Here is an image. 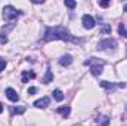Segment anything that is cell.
Segmentation results:
<instances>
[{
  "mask_svg": "<svg viewBox=\"0 0 127 126\" xmlns=\"http://www.w3.org/2000/svg\"><path fill=\"white\" fill-rule=\"evenodd\" d=\"M44 40L50 42V40H64V42H78V39H75L71 33L68 31L62 25H56V27H47L44 31Z\"/></svg>",
  "mask_w": 127,
  "mask_h": 126,
  "instance_id": "1",
  "label": "cell"
},
{
  "mask_svg": "<svg viewBox=\"0 0 127 126\" xmlns=\"http://www.w3.org/2000/svg\"><path fill=\"white\" fill-rule=\"evenodd\" d=\"M84 65L90 67V73L93 76H100L102 71H103V65L105 64L102 63V61H99L97 58H89V60L84 61Z\"/></svg>",
  "mask_w": 127,
  "mask_h": 126,
  "instance_id": "2",
  "label": "cell"
},
{
  "mask_svg": "<svg viewBox=\"0 0 127 126\" xmlns=\"http://www.w3.org/2000/svg\"><path fill=\"white\" fill-rule=\"evenodd\" d=\"M21 15H22V12L18 10L16 7H13L12 4H7V6L3 7V19L7 21V22H12L13 19H16Z\"/></svg>",
  "mask_w": 127,
  "mask_h": 126,
  "instance_id": "3",
  "label": "cell"
},
{
  "mask_svg": "<svg viewBox=\"0 0 127 126\" xmlns=\"http://www.w3.org/2000/svg\"><path fill=\"white\" fill-rule=\"evenodd\" d=\"M117 48V42L114 39H103L97 43V51H106V49H115Z\"/></svg>",
  "mask_w": 127,
  "mask_h": 126,
  "instance_id": "4",
  "label": "cell"
},
{
  "mask_svg": "<svg viewBox=\"0 0 127 126\" xmlns=\"http://www.w3.org/2000/svg\"><path fill=\"white\" fill-rule=\"evenodd\" d=\"M81 22H83V27H84L86 30H92V28L95 27V19H93V16H92V15H89V13L83 15Z\"/></svg>",
  "mask_w": 127,
  "mask_h": 126,
  "instance_id": "5",
  "label": "cell"
},
{
  "mask_svg": "<svg viewBox=\"0 0 127 126\" xmlns=\"http://www.w3.org/2000/svg\"><path fill=\"white\" fill-rule=\"evenodd\" d=\"M99 85L106 91H114L117 88H126V83H111V82H106V80H102Z\"/></svg>",
  "mask_w": 127,
  "mask_h": 126,
  "instance_id": "6",
  "label": "cell"
},
{
  "mask_svg": "<svg viewBox=\"0 0 127 126\" xmlns=\"http://www.w3.org/2000/svg\"><path fill=\"white\" fill-rule=\"evenodd\" d=\"M49 102H50V98L49 96H43V98H40V99H37L34 102V107L35 108H46V107H49Z\"/></svg>",
  "mask_w": 127,
  "mask_h": 126,
  "instance_id": "7",
  "label": "cell"
},
{
  "mask_svg": "<svg viewBox=\"0 0 127 126\" xmlns=\"http://www.w3.org/2000/svg\"><path fill=\"white\" fill-rule=\"evenodd\" d=\"M6 96H7L9 101H12V102H18V101H19L18 92H16L15 89H12V88H7V89H6Z\"/></svg>",
  "mask_w": 127,
  "mask_h": 126,
  "instance_id": "8",
  "label": "cell"
},
{
  "mask_svg": "<svg viewBox=\"0 0 127 126\" xmlns=\"http://www.w3.org/2000/svg\"><path fill=\"white\" fill-rule=\"evenodd\" d=\"M35 77V73L31 70H27V71H22V83H28V80H31Z\"/></svg>",
  "mask_w": 127,
  "mask_h": 126,
  "instance_id": "9",
  "label": "cell"
},
{
  "mask_svg": "<svg viewBox=\"0 0 127 126\" xmlns=\"http://www.w3.org/2000/svg\"><path fill=\"white\" fill-rule=\"evenodd\" d=\"M59 64L61 65H64V67H68V65H71L72 64V57L71 55H64V57H61V60H59Z\"/></svg>",
  "mask_w": 127,
  "mask_h": 126,
  "instance_id": "10",
  "label": "cell"
},
{
  "mask_svg": "<svg viewBox=\"0 0 127 126\" xmlns=\"http://www.w3.org/2000/svg\"><path fill=\"white\" fill-rule=\"evenodd\" d=\"M58 113H59L62 117H68L69 113H71V108H69V105H64V107H59V108H58Z\"/></svg>",
  "mask_w": 127,
  "mask_h": 126,
  "instance_id": "11",
  "label": "cell"
},
{
  "mask_svg": "<svg viewBox=\"0 0 127 126\" xmlns=\"http://www.w3.org/2000/svg\"><path fill=\"white\" fill-rule=\"evenodd\" d=\"M25 107L24 105H21V107H10V113L12 114H24L25 113Z\"/></svg>",
  "mask_w": 127,
  "mask_h": 126,
  "instance_id": "12",
  "label": "cell"
},
{
  "mask_svg": "<svg viewBox=\"0 0 127 126\" xmlns=\"http://www.w3.org/2000/svg\"><path fill=\"white\" fill-rule=\"evenodd\" d=\"M52 80H53V74H52L50 70H47V71H46V76H44V79H43V83L47 85V83H50Z\"/></svg>",
  "mask_w": 127,
  "mask_h": 126,
  "instance_id": "13",
  "label": "cell"
},
{
  "mask_svg": "<svg viewBox=\"0 0 127 126\" xmlns=\"http://www.w3.org/2000/svg\"><path fill=\"white\" fill-rule=\"evenodd\" d=\"M52 95H53V98H55L56 101H62L64 99V94H62V91H59V89H55Z\"/></svg>",
  "mask_w": 127,
  "mask_h": 126,
  "instance_id": "14",
  "label": "cell"
},
{
  "mask_svg": "<svg viewBox=\"0 0 127 126\" xmlns=\"http://www.w3.org/2000/svg\"><path fill=\"white\" fill-rule=\"evenodd\" d=\"M118 34L123 36V37H127V27L126 24H120L118 25Z\"/></svg>",
  "mask_w": 127,
  "mask_h": 126,
  "instance_id": "15",
  "label": "cell"
},
{
  "mask_svg": "<svg viewBox=\"0 0 127 126\" xmlns=\"http://www.w3.org/2000/svg\"><path fill=\"white\" fill-rule=\"evenodd\" d=\"M109 117L108 116H102L100 117V126H109Z\"/></svg>",
  "mask_w": 127,
  "mask_h": 126,
  "instance_id": "16",
  "label": "cell"
},
{
  "mask_svg": "<svg viewBox=\"0 0 127 126\" xmlns=\"http://www.w3.org/2000/svg\"><path fill=\"white\" fill-rule=\"evenodd\" d=\"M64 3H65V6H68V7H69V9H74V7H75V6H77V3H75V1H74V0H65V1H64Z\"/></svg>",
  "mask_w": 127,
  "mask_h": 126,
  "instance_id": "17",
  "label": "cell"
},
{
  "mask_svg": "<svg viewBox=\"0 0 127 126\" xmlns=\"http://www.w3.org/2000/svg\"><path fill=\"white\" fill-rule=\"evenodd\" d=\"M0 43L1 45H4V43H7V36H6V33H0Z\"/></svg>",
  "mask_w": 127,
  "mask_h": 126,
  "instance_id": "18",
  "label": "cell"
},
{
  "mask_svg": "<svg viewBox=\"0 0 127 126\" xmlns=\"http://www.w3.org/2000/svg\"><path fill=\"white\" fill-rule=\"evenodd\" d=\"M100 31L103 33V34H108V33H111V25H108V24H106V25H103V27L100 28Z\"/></svg>",
  "mask_w": 127,
  "mask_h": 126,
  "instance_id": "19",
  "label": "cell"
},
{
  "mask_svg": "<svg viewBox=\"0 0 127 126\" xmlns=\"http://www.w3.org/2000/svg\"><path fill=\"white\" fill-rule=\"evenodd\" d=\"M6 60H4V58H1V57H0V71H3V70H4V67H6Z\"/></svg>",
  "mask_w": 127,
  "mask_h": 126,
  "instance_id": "20",
  "label": "cell"
},
{
  "mask_svg": "<svg viewBox=\"0 0 127 126\" xmlns=\"http://www.w3.org/2000/svg\"><path fill=\"white\" fill-rule=\"evenodd\" d=\"M99 6L100 7H108L109 6V1H99Z\"/></svg>",
  "mask_w": 127,
  "mask_h": 126,
  "instance_id": "21",
  "label": "cell"
},
{
  "mask_svg": "<svg viewBox=\"0 0 127 126\" xmlns=\"http://www.w3.org/2000/svg\"><path fill=\"white\" fill-rule=\"evenodd\" d=\"M37 92V88H28V94L32 95V94H35Z\"/></svg>",
  "mask_w": 127,
  "mask_h": 126,
  "instance_id": "22",
  "label": "cell"
},
{
  "mask_svg": "<svg viewBox=\"0 0 127 126\" xmlns=\"http://www.w3.org/2000/svg\"><path fill=\"white\" fill-rule=\"evenodd\" d=\"M32 3H34V4H38V3L41 4V3H44V0H32Z\"/></svg>",
  "mask_w": 127,
  "mask_h": 126,
  "instance_id": "23",
  "label": "cell"
},
{
  "mask_svg": "<svg viewBox=\"0 0 127 126\" xmlns=\"http://www.w3.org/2000/svg\"><path fill=\"white\" fill-rule=\"evenodd\" d=\"M3 108H4V105H3V104L0 102V114H1V111H3Z\"/></svg>",
  "mask_w": 127,
  "mask_h": 126,
  "instance_id": "24",
  "label": "cell"
},
{
  "mask_svg": "<svg viewBox=\"0 0 127 126\" xmlns=\"http://www.w3.org/2000/svg\"><path fill=\"white\" fill-rule=\"evenodd\" d=\"M124 12H127V4H124Z\"/></svg>",
  "mask_w": 127,
  "mask_h": 126,
  "instance_id": "25",
  "label": "cell"
}]
</instances>
